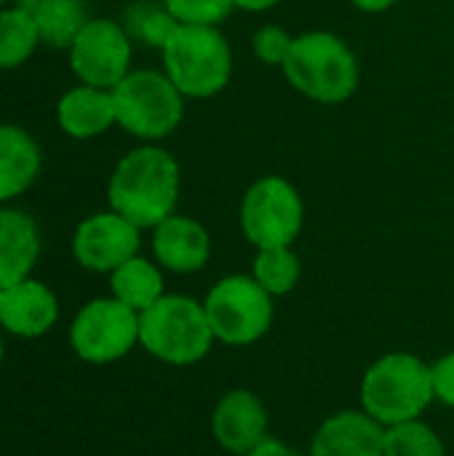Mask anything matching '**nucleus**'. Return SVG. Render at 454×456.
<instances>
[{
    "mask_svg": "<svg viewBox=\"0 0 454 456\" xmlns=\"http://www.w3.org/2000/svg\"><path fill=\"white\" fill-rule=\"evenodd\" d=\"M182 171L177 158L158 144L128 150L107 179V203L139 230H155L177 214Z\"/></svg>",
    "mask_w": 454,
    "mask_h": 456,
    "instance_id": "f257e3e1",
    "label": "nucleus"
},
{
    "mask_svg": "<svg viewBox=\"0 0 454 456\" xmlns=\"http://www.w3.org/2000/svg\"><path fill=\"white\" fill-rule=\"evenodd\" d=\"M281 69L294 91L318 104L348 102L361 80L353 48L340 35L324 29L297 35Z\"/></svg>",
    "mask_w": 454,
    "mask_h": 456,
    "instance_id": "f03ea898",
    "label": "nucleus"
},
{
    "mask_svg": "<svg viewBox=\"0 0 454 456\" xmlns=\"http://www.w3.org/2000/svg\"><path fill=\"white\" fill-rule=\"evenodd\" d=\"M436 401L431 366L409 353H388L361 379V406L383 428L412 422Z\"/></svg>",
    "mask_w": 454,
    "mask_h": 456,
    "instance_id": "7ed1b4c3",
    "label": "nucleus"
},
{
    "mask_svg": "<svg viewBox=\"0 0 454 456\" xmlns=\"http://www.w3.org/2000/svg\"><path fill=\"white\" fill-rule=\"evenodd\" d=\"M161 56L163 72L185 99H211L233 77V48L219 27L179 24Z\"/></svg>",
    "mask_w": 454,
    "mask_h": 456,
    "instance_id": "20e7f679",
    "label": "nucleus"
},
{
    "mask_svg": "<svg viewBox=\"0 0 454 456\" xmlns=\"http://www.w3.org/2000/svg\"><path fill=\"white\" fill-rule=\"evenodd\" d=\"M214 331L206 307L185 294H163L139 313V345L169 366H193L211 350Z\"/></svg>",
    "mask_w": 454,
    "mask_h": 456,
    "instance_id": "39448f33",
    "label": "nucleus"
},
{
    "mask_svg": "<svg viewBox=\"0 0 454 456\" xmlns=\"http://www.w3.org/2000/svg\"><path fill=\"white\" fill-rule=\"evenodd\" d=\"M118 128L144 144L171 136L185 118V94L163 69H131L115 88Z\"/></svg>",
    "mask_w": 454,
    "mask_h": 456,
    "instance_id": "423d86ee",
    "label": "nucleus"
},
{
    "mask_svg": "<svg viewBox=\"0 0 454 456\" xmlns=\"http://www.w3.org/2000/svg\"><path fill=\"white\" fill-rule=\"evenodd\" d=\"M203 307L214 339L233 347L260 342L273 326V297L254 275H225L211 286Z\"/></svg>",
    "mask_w": 454,
    "mask_h": 456,
    "instance_id": "0eeeda50",
    "label": "nucleus"
},
{
    "mask_svg": "<svg viewBox=\"0 0 454 456\" xmlns=\"http://www.w3.org/2000/svg\"><path fill=\"white\" fill-rule=\"evenodd\" d=\"M241 230L257 248L292 246L305 224V203L300 190L284 176H262L244 192Z\"/></svg>",
    "mask_w": 454,
    "mask_h": 456,
    "instance_id": "6e6552de",
    "label": "nucleus"
},
{
    "mask_svg": "<svg viewBox=\"0 0 454 456\" xmlns=\"http://www.w3.org/2000/svg\"><path fill=\"white\" fill-rule=\"evenodd\" d=\"M67 339L80 361L91 366L115 363L139 345V313L115 297L91 299L75 313Z\"/></svg>",
    "mask_w": 454,
    "mask_h": 456,
    "instance_id": "1a4fd4ad",
    "label": "nucleus"
},
{
    "mask_svg": "<svg viewBox=\"0 0 454 456\" xmlns=\"http://www.w3.org/2000/svg\"><path fill=\"white\" fill-rule=\"evenodd\" d=\"M131 35L120 21L94 16L67 48L70 69L78 83L96 88H115L131 72Z\"/></svg>",
    "mask_w": 454,
    "mask_h": 456,
    "instance_id": "9d476101",
    "label": "nucleus"
},
{
    "mask_svg": "<svg viewBox=\"0 0 454 456\" xmlns=\"http://www.w3.org/2000/svg\"><path fill=\"white\" fill-rule=\"evenodd\" d=\"M142 230L118 211H96L78 222L72 232V256L88 273L110 275L139 254Z\"/></svg>",
    "mask_w": 454,
    "mask_h": 456,
    "instance_id": "9b49d317",
    "label": "nucleus"
},
{
    "mask_svg": "<svg viewBox=\"0 0 454 456\" xmlns=\"http://www.w3.org/2000/svg\"><path fill=\"white\" fill-rule=\"evenodd\" d=\"M59 321L56 294L32 275L0 291V329L16 339H40Z\"/></svg>",
    "mask_w": 454,
    "mask_h": 456,
    "instance_id": "f8f14e48",
    "label": "nucleus"
},
{
    "mask_svg": "<svg viewBox=\"0 0 454 456\" xmlns=\"http://www.w3.org/2000/svg\"><path fill=\"white\" fill-rule=\"evenodd\" d=\"M211 433L225 452L249 454L268 438V411L252 390H230L211 414Z\"/></svg>",
    "mask_w": 454,
    "mask_h": 456,
    "instance_id": "ddd939ff",
    "label": "nucleus"
},
{
    "mask_svg": "<svg viewBox=\"0 0 454 456\" xmlns=\"http://www.w3.org/2000/svg\"><path fill=\"white\" fill-rule=\"evenodd\" d=\"M153 254L155 262L169 273H198L209 265L211 256L209 230L198 219L171 214L153 230Z\"/></svg>",
    "mask_w": 454,
    "mask_h": 456,
    "instance_id": "4468645a",
    "label": "nucleus"
},
{
    "mask_svg": "<svg viewBox=\"0 0 454 456\" xmlns=\"http://www.w3.org/2000/svg\"><path fill=\"white\" fill-rule=\"evenodd\" d=\"M54 115L59 131L78 142L96 139L118 126L112 91L86 83H78L70 91H64L56 102Z\"/></svg>",
    "mask_w": 454,
    "mask_h": 456,
    "instance_id": "2eb2a0df",
    "label": "nucleus"
},
{
    "mask_svg": "<svg viewBox=\"0 0 454 456\" xmlns=\"http://www.w3.org/2000/svg\"><path fill=\"white\" fill-rule=\"evenodd\" d=\"M310 456H385V428L367 411H340L316 430Z\"/></svg>",
    "mask_w": 454,
    "mask_h": 456,
    "instance_id": "dca6fc26",
    "label": "nucleus"
},
{
    "mask_svg": "<svg viewBox=\"0 0 454 456\" xmlns=\"http://www.w3.org/2000/svg\"><path fill=\"white\" fill-rule=\"evenodd\" d=\"M43 251V235L21 208L0 206V291L29 278Z\"/></svg>",
    "mask_w": 454,
    "mask_h": 456,
    "instance_id": "f3484780",
    "label": "nucleus"
},
{
    "mask_svg": "<svg viewBox=\"0 0 454 456\" xmlns=\"http://www.w3.org/2000/svg\"><path fill=\"white\" fill-rule=\"evenodd\" d=\"M40 168L43 152L35 136L16 123H0V206L29 192Z\"/></svg>",
    "mask_w": 454,
    "mask_h": 456,
    "instance_id": "a211bd4d",
    "label": "nucleus"
},
{
    "mask_svg": "<svg viewBox=\"0 0 454 456\" xmlns=\"http://www.w3.org/2000/svg\"><path fill=\"white\" fill-rule=\"evenodd\" d=\"M163 289L166 283H163L161 265L139 254L110 273V291H112L110 297H115L118 302H123L126 307L136 313H144L147 307H153L166 294Z\"/></svg>",
    "mask_w": 454,
    "mask_h": 456,
    "instance_id": "6ab92c4d",
    "label": "nucleus"
},
{
    "mask_svg": "<svg viewBox=\"0 0 454 456\" xmlns=\"http://www.w3.org/2000/svg\"><path fill=\"white\" fill-rule=\"evenodd\" d=\"M40 45L32 0H13L0 8V69H19Z\"/></svg>",
    "mask_w": 454,
    "mask_h": 456,
    "instance_id": "aec40b11",
    "label": "nucleus"
},
{
    "mask_svg": "<svg viewBox=\"0 0 454 456\" xmlns=\"http://www.w3.org/2000/svg\"><path fill=\"white\" fill-rule=\"evenodd\" d=\"M32 16L40 32V43L64 51L91 19L83 0H32Z\"/></svg>",
    "mask_w": 454,
    "mask_h": 456,
    "instance_id": "412c9836",
    "label": "nucleus"
},
{
    "mask_svg": "<svg viewBox=\"0 0 454 456\" xmlns=\"http://www.w3.org/2000/svg\"><path fill=\"white\" fill-rule=\"evenodd\" d=\"M252 275L270 297H286L297 289L302 278V262L292 246L257 248Z\"/></svg>",
    "mask_w": 454,
    "mask_h": 456,
    "instance_id": "4be33fe9",
    "label": "nucleus"
},
{
    "mask_svg": "<svg viewBox=\"0 0 454 456\" xmlns=\"http://www.w3.org/2000/svg\"><path fill=\"white\" fill-rule=\"evenodd\" d=\"M385 456H447L436 430L420 419L385 428Z\"/></svg>",
    "mask_w": 454,
    "mask_h": 456,
    "instance_id": "5701e85b",
    "label": "nucleus"
},
{
    "mask_svg": "<svg viewBox=\"0 0 454 456\" xmlns=\"http://www.w3.org/2000/svg\"><path fill=\"white\" fill-rule=\"evenodd\" d=\"M179 21L169 13V8L161 5H150V3H139L128 11V35L142 40L150 48H163L169 43V37L177 32Z\"/></svg>",
    "mask_w": 454,
    "mask_h": 456,
    "instance_id": "b1692460",
    "label": "nucleus"
},
{
    "mask_svg": "<svg viewBox=\"0 0 454 456\" xmlns=\"http://www.w3.org/2000/svg\"><path fill=\"white\" fill-rule=\"evenodd\" d=\"M169 13L179 24H195V27H219L233 8L235 0H161Z\"/></svg>",
    "mask_w": 454,
    "mask_h": 456,
    "instance_id": "393cba45",
    "label": "nucleus"
},
{
    "mask_svg": "<svg viewBox=\"0 0 454 456\" xmlns=\"http://www.w3.org/2000/svg\"><path fill=\"white\" fill-rule=\"evenodd\" d=\"M292 43H294V35H289L284 27L278 24H265L254 32L252 37V51L254 56L268 64V67H284L286 59H289V51H292Z\"/></svg>",
    "mask_w": 454,
    "mask_h": 456,
    "instance_id": "a878e982",
    "label": "nucleus"
},
{
    "mask_svg": "<svg viewBox=\"0 0 454 456\" xmlns=\"http://www.w3.org/2000/svg\"><path fill=\"white\" fill-rule=\"evenodd\" d=\"M431 377H433V395H436V401H442L444 406L454 409V353L442 355L431 366Z\"/></svg>",
    "mask_w": 454,
    "mask_h": 456,
    "instance_id": "bb28decb",
    "label": "nucleus"
},
{
    "mask_svg": "<svg viewBox=\"0 0 454 456\" xmlns=\"http://www.w3.org/2000/svg\"><path fill=\"white\" fill-rule=\"evenodd\" d=\"M244 456H302L297 449H292V446H286L284 441H278V438H265L260 446H254L249 454Z\"/></svg>",
    "mask_w": 454,
    "mask_h": 456,
    "instance_id": "cd10ccee",
    "label": "nucleus"
},
{
    "mask_svg": "<svg viewBox=\"0 0 454 456\" xmlns=\"http://www.w3.org/2000/svg\"><path fill=\"white\" fill-rule=\"evenodd\" d=\"M359 11H364V13H383V11H388V8H393L399 0H351Z\"/></svg>",
    "mask_w": 454,
    "mask_h": 456,
    "instance_id": "c85d7f7f",
    "label": "nucleus"
},
{
    "mask_svg": "<svg viewBox=\"0 0 454 456\" xmlns=\"http://www.w3.org/2000/svg\"><path fill=\"white\" fill-rule=\"evenodd\" d=\"M278 3H281V0H235V8L249 11V13H262V11L276 8Z\"/></svg>",
    "mask_w": 454,
    "mask_h": 456,
    "instance_id": "c756f323",
    "label": "nucleus"
},
{
    "mask_svg": "<svg viewBox=\"0 0 454 456\" xmlns=\"http://www.w3.org/2000/svg\"><path fill=\"white\" fill-rule=\"evenodd\" d=\"M3 358H5V345H3V337H0V366H3Z\"/></svg>",
    "mask_w": 454,
    "mask_h": 456,
    "instance_id": "7c9ffc66",
    "label": "nucleus"
},
{
    "mask_svg": "<svg viewBox=\"0 0 454 456\" xmlns=\"http://www.w3.org/2000/svg\"><path fill=\"white\" fill-rule=\"evenodd\" d=\"M8 3H13V0H0V5H8Z\"/></svg>",
    "mask_w": 454,
    "mask_h": 456,
    "instance_id": "2f4dec72",
    "label": "nucleus"
}]
</instances>
